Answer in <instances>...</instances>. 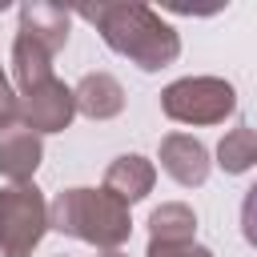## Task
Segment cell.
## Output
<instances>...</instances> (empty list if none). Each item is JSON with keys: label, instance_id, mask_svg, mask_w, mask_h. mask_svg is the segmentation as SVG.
I'll return each mask as SVG.
<instances>
[{"label": "cell", "instance_id": "obj_4", "mask_svg": "<svg viewBox=\"0 0 257 257\" xmlns=\"http://www.w3.org/2000/svg\"><path fill=\"white\" fill-rule=\"evenodd\" d=\"M72 108H76L72 92H68L60 80L48 76L44 84L28 88V100H24L28 124H24V128H32V133H56V128H64V124L72 120Z\"/></svg>", "mask_w": 257, "mask_h": 257}, {"label": "cell", "instance_id": "obj_3", "mask_svg": "<svg viewBox=\"0 0 257 257\" xmlns=\"http://www.w3.org/2000/svg\"><path fill=\"white\" fill-rule=\"evenodd\" d=\"M161 104H165V112L173 120H185V124H217V120H225V112H233V88L225 80H213V76L177 80V84L165 88Z\"/></svg>", "mask_w": 257, "mask_h": 257}, {"label": "cell", "instance_id": "obj_7", "mask_svg": "<svg viewBox=\"0 0 257 257\" xmlns=\"http://www.w3.org/2000/svg\"><path fill=\"white\" fill-rule=\"evenodd\" d=\"M153 189V165L145 157H116L112 169L104 173V193H112L120 205L141 201Z\"/></svg>", "mask_w": 257, "mask_h": 257}, {"label": "cell", "instance_id": "obj_2", "mask_svg": "<svg viewBox=\"0 0 257 257\" xmlns=\"http://www.w3.org/2000/svg\"><path fill=\"white\" fill-rule=\"evenodd\" d=\"M48 209L36 185H8L0 193V253L4 257H28L36 241L44 237Z\"/></svg>", "mask_w": 257, "mask_h": 257}, {"label": "cell", "instance_id": "obj_11", "mask_svg": "<svg viewBox=\"0 0 257 257\" xmlns=\"http://www.w3.org/2000/svg\"><path fill=\"white\" fill-rule=\"evenodd\" d=\"M16 76H20L24 88H36V84L48 80V52L24 32L16 36Z\"/></svg>", "mask_w": 257, "mask_h": 257}, {"label": "cell", "instance_id": "obj_8", "mask_svg": "<svg viewBox=\"0 0 257 257\" xmlns=\"http://www.w3.org/2000/svg\"><path fill=\"white\" fill-rule=\"evenodd\" d=\"M72 100L88 112V116H116L120 112V104H124V96H120V84L112 80V76H104V72H96V76H84L80 80V88L72 92Z\"/></svg>", "mask_w": 257, "mask_h": 257}, {"label": "cell", "instance_id": "obj_12", "mask_svg": "<svg viewBox=\"0 0 257 257\" xmlns=\"http://www.w3.org/2000/svg\"><path fill=\"white\" fill-rule=\"evenodd\" d=\"M149 257H213V253L189 241V245H149Z\"/></svg>", "mask_w": 257, "mask_h": 257}, {"label": "cell", "instance_id": "obj_13", "mask_svg": "<svg viewBox=\"0 0 257 257\" xmlns=\"http://www.w3.org/2000/svg\"><path fill=\"white\" fill-rule=\"evenodd\" d=\"M12 108H16V100H12V88H8V80L0 76V124H8Z\"/></svg>", "mask_w": 257, "mask_h": 257}, {"label": "cell", "instance_id": "obj_6", "mask_svg": "<svg viewBox=\"0 0 257 257\" xmlns=\"http://www.w3.org/2000/svg\"><path fill=\"white\" fill-rule=\"evenodd\" d=\"M161 165H165V173H169L173 181H181V185H201V181L209 177L205 145L193 141V137H181V133L165 137V145H161Z\"/></svg>", "mask_w": 257, "mask_h": 257}, {"label": "cell", "instance_id": "obj_5", "mask_svg": "<svg viewBox=\"0 0 257 257\" xmlns=\"http://www.w3.org/2000/svg\"><path fill=\"white\" fill-rule=\"evenodd\" d=\"M40 165V137L24 124H0V173L12 185H24Z\"/></svg>", "mask_w": 257, "mask_h": 257}, {"label": "cell", "instance_id": "obj_1", "mask_svg": "<svg viewBox=\"0 0 257 257\" xmlns=\"http://www.w3.org/2000/svg\"><path fill=\"white\" fill-rule=\"evenodd\" d=\"M48 221H52V229L76 233V237H84L92 245H104V249H116L128 237V209L104 189L100 193L96 189L60 193L48 209Z\"/></svg>", "mask_w": 257, "mask_h": 257}, {"label": "cell", "instance_id": "obj_9", "mask_svg": "<svg viewBox=\"0 0 257 257\" xmlns=\"http://www.w3.org/2000/svg\"><path fill=\"white\" fill-rule=\"evenodd\" d=\"M149 225H153V245H189L193 229H197V217L185 205H161Z\"/></svg>", "mask_w": 257, "mask_h": 257}, {"label": "cell", "instance_id": "obj_10", "mask_svg": "<svg viewBox=\"0 0 257 257\" xmlns=\"http://www.w3.org/2000/svg\"><path fill=\"white\" fill-rule=\"evenodd\" d=\"M217 157H221V169H225V173H245V169L257 161V137H253V128H249V124L233 128V133L221 141Z\"/></svg>", "mask_w": 257, "mask_h": 257}, {"label": "cell", "instance_id": "obj_14", "mask_svg": "<svg viewBox=\"0 0 257 257\" xmlns=\"http://www.w3.org/2000/svg\"><path fill=\"white\" fill-rule=\"evenodd\" d=\"M104 257H124V253H116V249H108V253H104Z\"/></svg>", "mask_w": 257, "mask_h": 257}]
</instances>
